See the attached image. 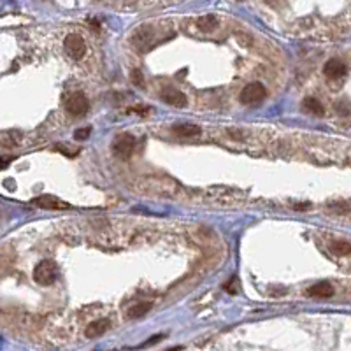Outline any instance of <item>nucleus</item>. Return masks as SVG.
I'll return each mask as SVG.
<instances>
[{"label":"nucleus","mask_w":351,"mask_h":351,"mask_svg":"<svg viewBox=\"0 0 351 351\" xmlns=\"http://www.w3.org/2000/svg\"><path fill=\"white\" fill-rule=\"evenodd\" d=\"M58 278V267L53 260H43L34 269V281L43 286H51Z\"/></svg>","instance_id":"1"},{"label":"nucleus","mask_w":351,"mask_h":351,"mask_svg":"<svg viewBox=\"0 0 351 351\" xmlns=\"http://www.w3.org/2000/svg\"><path fill=\"white\" fill-rule=\"evenodd\" d=\"M65 109H67V113L70 114V116L81 118L82 114L88 113L90 102H88V98H86L85 93L76 92V93L70 95V97H67V100H65Z\"/></svg>","instance_id":"2"},{"label":"nucleus","mask_w":351,"mask_h":351,"mask_svg":"<svg viewBox=\"0 0 351 351\" xmlns=\"http://www.w3.org/2000/svg\"><path fill=\"white\" fill-rule=\"evenodd\" d=\"M265 95H267V90L262 82H250V85H246L242 88L239 98H241V102L244 106H253V104H260L265 98Z\"/></svg>","instance_id":"3"},{"label":"nucleus","mask_w":351,"mask_h":351,"mask_svg":"<svg viewBox=\"0 0 351 351\" xmlns=\"http://www.w3.org/2000/svg\"><path fill=\"white\" fill-rule=\"evenodd\" d=\"M132 44H134V48L137 49L139 53H146L150 51V49L155 46L156 40H155V32H153L151 27H140L137 32L132 37Z\"/></svg>","instance_id":"4"},{"label":"nucleus","mask_w":351,"mask_h":351,"mask_svg":"<svg viewBox=\"0 0 351 351\" xmlns=\"http://www.w3.org/2000/svg\"><path fill=\"white\" fill-rule=\"evenodd\" d=\"M64 49L72 60H81L82 56H85V53H86V43H85V39H82L81 35L70 34V35L65 37Z\"/></svg>","instance_id":"5"},{"label":"nucleus","mask_w":351,"mask_h":351,"mask_svg":"<svg viewBox=\"0 0 351 351\" xmlns=\"http://www.w3.org/2000/svg\"><path fill=\"white\" fill-rule=\"evenodd\" d=\"M134 148H135V139L130 134H119L116 135V139L113 142V153L121 160L129 158L132 151H134Z\"/></svg>","instance_id":"6"},{"label":"nucleus","mask_w":351,"mask_h":351,"mask_svg":"<svg viewBox=\"0 0 351 351\" xmlns=\"http://www.w3.org/2000/svg\"><path fill=\"white\" fill-rule=\"evenodd\" d=\"M160 97H162V100L165 104L172 106V107H184L187 106V95L183 92H179L177 88H172V86H167V88L162 90V93H160Z\"/></svg>","instance_id":"7"},{"label":"nucleus","mask_w":351,"mask_h":351,"mask_svg":"<svg viewBox=\"0 0 351 351\" xmlns=\"http://www.w3.org/2000/svg\"><path fill=\"white\" fill-rule=\"evenodd\" d=\"M323 72H325V76H327L328 79H341V77L346 76L348 69H346V65L342 64L341 60L332 58V60H328L327 64H325Z\"/></svg>","instance_id":"8"},{"label":"nucleus","mask_w":351,"mask_h":351,"mask_svg":"<svg viewBox=\"0 0 351 351\" xmlns=\"http://www.w3.org/2000/svg\"><path fill=\"white\" fill-rule=\"evenodd\" d=\"M111 327V321L107 318H100V320H95L88 327L85 328V336L88 339H95V337H100L102 334H106Z\"/></svg>","instance_id":"9"},{"label":"nucleus","mask_w":351,"mask_h":351,"mask_svg":"<svg viewBox=\"0 0 351 351\" xmlns=\"http://www.w3.org/2000/svg\"><path fill=\"white\" fill-rule=\"evenodd\" d=\"M34 204L39 205V208L43 209H51V211H56V209H67L69 204H65V202H61L60 199H56V197L53 195H43V197H35L34 199Z\"/></svg>","instance_id":"10"},{"label":"nucleus","mask_w":351,"mask_h":351,"mask_svg":"<svg viewBox=\"0 0 351 351\" xmlns=\"http://www.w3.org/2000/svg\"><path fill=\"white\" fill-rule=\"evenodd\" d=\"M309 297H316V299H328L334 295V288L328 283H316L307 290Z\"/></svg>","instance_id":"11"},{"label":"nucleus","mask_w":351,"mask_h":351,"mask_svg":"<svg viewBox=\"0 0 351 351\" xmlns=\"http://www.w3.org/2000/svg\"><path fill=\"white\" fill-rule=\"evenodd\" d=\"M172 132L179 137H195L200 134V127L192 125V123H179V125L172 127Z\"/></svg>","instance_id":"12"},{"label":"nucleus","mask_w":351,"mask_h":351,"mask_svg":"<svg viewBox=\"0 0 351 351\" xmlns=\"http://www.w3.org/2000/svg\"><path fill=\"white\" fill-rule=\"evenodd\" d=\"M304 109L309 111L311 114H315V116H323V114H325L323 104H321V102L318 100V98H315V97L305 98V100H304Z\"/></svg>","instance_id":"13"},{"label":"nucleus","mask_w":351,"mask_h":351,"mask_svg":"<svg viewBox=\"0 0 351 351\" xmlns=\"http://www.w3.org/2000/svg\"><path fill=\"white\" fill-rule=\"evenodd\" d=\"M150 309H151V302H139V304L132 305L129 309V313H127V316H129L130 320H135V318H140L146 315V313H150Z\"/></svg>","instance_id":"14"},{"label":"nucleus","mask_w":351,"mask_h":351,"mask_svg":"<svg viewBox=\"0 0 351 351\" xmlns=\"http://www.w3.org/2000/svg\"><path fill=\"white\" fill-rule=\"evenodd\" d=\"M197 27H199L202 32H211V30H214V28L218 27V18H216V16H213V14L202 16V18L197 19Z\"/></svg>","instance_id":"15"},{"label":"nucleus","mask_w":351,"mask_h":351,"mask_svg":"<svg viewBox=\"0 0 351 351\" xmlns=\"http://www.w3.org/2000/svg\"><path fill=\"white\" fill-rule=\"evenodd\" d=\"M330 250H332V253H336L337 257H346V255L351 253V244L346 241H336V242H332Z\"/></svg>","instance_id":"16"},{"label":"nucleus","mask_w":351,"mask_h":351,"mask_svg":"<svg viewBox=\"0 0 351 351\" xmlns=\"http://www.w3.org/2000/svg\"><path fill=\"white\" fill-rule=\"evenodd\" d=\"M90 134H92V129H90V127L77 129L76 132H74V139H76V140H86L90 137Z\"/></svg>","instance_id":"17"},{"label":"nucleus","mask_w":351,"mask_h":351,"mask_svg":"<svg viewBox=\"0 0 351 351\" xmlns=\"http://www.w3.org/2000/svg\"><path fill=\"white\" fill-rule=\"evenodd\" d=\"M132 81H134V85L137 86H142L144 85V77H142V72L140 70H132Z\"/></svg>","instance_id":"18"},{"label":"nucleus","mask_w":351,"mask_h":351,"mask_svg":"<svg viewBox=\"0 0 351 351\" xmlns=\"http://www.w3.org/2000/svg\"><path fill=\"white\" fill-rule=\"evenodd\" d=\"M225 290L229 292V293H237V292H239V288L235 286V278H234V279H230V283H226V284H225Z\"/></svg>","instance_id":"19"},{"label":"nucleus","mask_w":351,"mask_h":351,"mask_svg":"<svg viewBox=\"0 0 351 351\" xmlns=\"http://www.w3.org/2000/svg\"><path fill=\"white\" fill-rule=\"evenodd\" d=\"M162 337H163V336H155V337H151V339L148 341V342H144V344H142V348H148V346L153 344V342H158L160 339H162Z\"/></svg>","instance_id":"20"},{"label":"nucleus","mask_w":351,"mask_h":351,"mask_svg":"<svg viewBox=\"0 0 351 351\" xmlns=\"http://www.w3.org/2000/svg\"><path fill=\"white\" fill-rule=\"evenodd\" d=\"M7 163H9V156H6V158H4V162H2V169H6V167H7Z\"/></svg>","instance_id":"21"}]
</instances>
